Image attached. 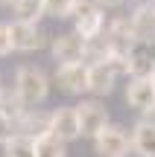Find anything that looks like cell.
Returning <instances> with one entry per match:
<instances>
[{"instance_id":"1","label":"cell","mask_w":155,"mask_h":157,"mask_svg":"<svg viewBox=\"0 0 155 157\" xmlns=\"http://www.w3.org/2000/svg\"><path fill=\"white\" fill-rule=\"evenodd\" d=\"M15 93L23 99L27 108H35V105H41V102L47 99V93H50V78H47V73L41 67L23 64V67L15 70Z\"/></svg>"},{"instance_id":"2","label":"cell","mask_w":155,"mask_h":157,"mask_svg":"<svg viewBox=\"0 0 155 157\" xmlns=\"http://www.w3.org/2000/svg\"><path fill=\"white\" fill-rule=\"evenodd\" d=\"M50 52L59 61V67L62 64H82L85 56H88V41L70 29V32H62L50 41Z\"/></svg>"},{"instance_id":"3","label":"cell","mask_w":155,"mask_h":157,"mask_svg":"<svg viewBox=\"0 0 155 157\" xmlns=\"http://www.w3.org/2000/svg\"><path fill=\"white\" fill-rule=\"evenodd\" d=\"M94 151L100 157H126L132 151V134H126L123 125L111 122L108 128H103L94 137Z\"/></svg>"},{"instance_id":"4","label":"cell","mask_w":155,"mask_h":157,"mask_svg":"<svg viewBox=\"0 0 155 157\" xmlns=\"http://www.w3.org/2000/svg\"><path fill=\"white\" fill-rule=\"evenodd\" d=\"M126 76L129 78H152L155 76V44L135 41L126 56Z\"/></svg>"},{"instance_id":"5","label":"cell","mask_w":155,"mask_h":157,"mask_svg":"<svg viewBox=\"0 0 155 157\" xmlns=\"http://www.w3.org/2000/svg\"><path fill=\"white\" fill-rule=\"evenodd\" d=\"M76 113H79V125H82V137H97L103 128H108V108L100 99H85L76 105Z\"/></svg>"},{"instance_id":"6","label":"cell","mask_w":155,"mask_h":157,"mask_svg":"<svg viewBox=\"0 0 155 157\" xmlns=\"http://www.w3.org/2000/svg\"><path fill=\"white\" fill-rule=\"evenodd\" d=\"M53 137L62 143H73L82 137V125H79V113L76 105H62L53 111Z\"/></svg>"},{"instance_id":"7","label":"cell","mask_w":155,"mask_h":157,"mask_svg":"<svg viewBox=\"0 0 155 157\" xmlns=\"http://www.w3.org/2000/svg\"><path fill=\"white\" fill-rule=\"evenodd\" d=\"M9 38H12V50L15 52H32V50H41V47H44L47 35L41 32L35 23L12 21L9 23Z\"/></svg>"},{"instance_id":"8","label":"cell","mask_w":155,"mask_h":157,"mask_svg":"<svg viewBox=\"0 0 155 157\" xmlns=\"http://www.w3.org/2000/svg\"><path fill=\"white\" fill-rule=\"evenodd\" d=\"M117 70L114 61H100V64H88V93L94 96H108L117 84Z\"/></svg>"},{"instance_id":"9","label":"cell","mask_w":155,"mask_h":157,"mask_svg":"<svg viewBox=\"0 0 155 157\" xmlns=\"http://www.w3.org/2000/svg\"><path fill=\"white\" fill-rule=\"evenodd\" d=\"M126 102L135 111H144L146 117L152 119V113H155V82L152 78H129Z\"/></svg>"},{"instance_id":"10","label":"cell","mask_w":155,"mask_h":157,"mask_svg":"<svg viewBox=\"0 0 155 157\" xmlns=\"http://www.w3.org/2000/svg\"><path fill=\"white\" fill-rule=\"evenodd\" d=\"M56 84L70 96H82L88 90V64H62L56 67Z\"/></svg>"},{"instance_id":"11","label":"cell","mask_w":155,"mask_h":157,"mask_svg":"<svg viewBox=\"0 0 155 157\" xmlns=\"http://www.w3.org/2000/svg\"><path fill=\"white\" fill-rule=\"evenodd\" d=\"M18 134H29L35 140H44L53 134V111H38V108H29L23 113V119L18 122Z\"/></svg>"},{"instance_id":"12","label":"cell","mask_w":155,"mask_h":157,"mask_svg":"<svg viewBox=\"0 0 155 157\" xmlns=\"http://www.w3.org/2000/svg\"><path fill=\"white\" fill-rule=\"evenodd\" d=\"M129 23H132L135 41L155 44V3H141L138 9L129 15Z\"/></svg>"},{"instance_id":"13","label":"cell","mask_w":155,"mask_h":157,"mask_svg":"<svg viewBox=\"0 0 155 157\" xmlns=\"http://www.w3.org/2000/svg\"><path fill=\"white\" fill-rule=\"evenodd\" d=\"M132 151L138 157H155V119H141L132 128Z\"/></svg>"},{"instance_id":"14","label":"cell","mask_w":155,"mask_h":157,"mask_svg":"<svg viewBox=\"0 0 155 157\" xmlns=\"http://www.w3.org/2000/svg\"><path fill=\"white\" fill-rule=\"evenodd\" d=\"M12 15H15V21H21V23H35V26H38V21L47 15L44 12V0H15Z\"/></svg>"},{"instance_id":"15","label":"cell","mask_w":155,"mask_h":157,"mask_svg":"<svg viewBox=\"0 0 155 157\" xmlns=\"http://www.w3.org/2000/svg\"><path fill=\"white\" fill-rule=\"evenodd\" d=\"M38 154V140L29 134H15L3 146V157H35Z\"/></svg>"},{"instance_id":"16","label":"cell","mask_w":155,"mask_h":157,"mask_svg":"<svg viewBox=\"0 0 155 157\" xmlns=\"http://www.w3.org/2000/svg\"><path fill=\"white\" fill-rule=\"evenodd\" d=\"M0 111H3L6 117H12V119H15V125H18L29 108L23 105V99L15 93V87H12V90H3V96H0Z\"/></svg>"},{"instance_id":"17","label":"cell","mask_w":155,"mask_h":157,"mask_svg":"<svg viewBox=\"0 0 155 157\" xmlns=\"http://www.w3.org/2000/svg\"><path fill=\"white\" fill-rule=\"evenodd\" d=\"M35 157H67V143L56 140V137H44V140H38V154Z\"/></svg>"},{"instance_id":"18","label":"cell","mask_w":155,"mask_h":157,"mask_svg":"<svg viewBox=\"0 0 155 157\" xmlns=\"http://www.w3.org/2000/svg\"><path fill=\"white\" fill-rule=\"evenodd\" d=\"M73 6H76V0H44L47 17H56V21L73 17Z\"/></svg>"},{"instance_id":"19","label":"cell","mask_w":155,"mask_h":157,"mask_svg":"<svg viewBox=\"0 0 155 157\" xmlns=\"http://www.w3.org/2000/svg\"><path fill=\"white\" fill-rule=\"evenodd\" d=\"M15 134H18V125H15V119H12V117H6V113L0 111V146H6V143H9Z\"/></svg>"},{"instance_id":"20","label":"cell","mask_w":155,"mask_h":157,"mask_svg":"<svg viewBox=\"0 0 155 157\" xmlns=\"http://www.w3.org/2000/svg\"><path fill=\"white\" fill-rule=\"evenodd\" d=\"M12 52V38H9V23H0V58Z\"/></svg>"},{"instance_id":"21","label":"cell","mask_w":155,"mask_h":157,"mask_svg":"<svg viewBox=\"0 0 155 157\" xmlns=\"http://www.w3.org/2000/svg\"><path fill=\"white\" fill-rule=\"evenodd\" d=\"M94 3H97L103 12H108V9H120V6L126 3V0H94Z\"/></svg>"},{"instance_id":"22","label":"cell","mask_w":155,"mask_h":157,"mask_svg":"<svg viewBox=\"0 0 155 157\" xmlns=\"http://www.w3.org/2000/svg\"><path fill=\"white\" fill-rule=\"evenodd\" d=\"M0 6H15V0H0Z\"/></svg>"},{"instance_id":"23","label":"cell","mask_w":155,"mask_h":157,"mask_svg":"<svg viewBox=\"0 0 155 157\" xmlns=\"http://www.w3.org/2000/svg\"><path fill=\"white\" fill-rule=\"evenodd\" d=\"M3 90H6V87H3V78H0V96H3Z\"/></svg>"},{"instance_id":"24","label":"cell","mask_w":155,"mask_h":157,"mask_svg":"<svg viewBox=\"0 0 155 157\" xmlns=\"http://www.w3.org/2000/svg\"><path fill=\"white\" fill-rule=\"evenodd\" d=\"M152 82H155V76H152Z\"/></svg>"}]
</instances>
